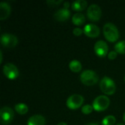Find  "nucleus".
Segmentation results:
<instances>
[{
  "label": "nucleus",
  "instance_id": "5",
  "mask_svg": "<svg viewBox=\"0 0 125 125\" xmlns=\"http://www.w3.org/2000/svg\"><path fill=\"white\" fill-rule=\"evenodd\" d=\"M84 98L82 95L74 94L68 97L67 100V106L71 110L79 108L83 103Z\"/></svg>",
  "mask_w": 125,
  "mask_h": 125
},
{
  "label": "nucleus",
  "instance_id": "21",
  "mask_svg": "<svg viewBox=\"0 0 125 125\" xmlns=\"http://www.w3.org/2000/svg\"><path fill=\"white\" fill-rule=\"evenodd\" d=\"M94 108L92 105H85L82 107V109H81V111L83 114H89L92 112Z\"/></svg>",
  "mask_w": 125,
  "mask_h": 125
},
{
  "label": "nucleus",
  "instance_id": "3",
  "mask_svg": "<svg viewBox=\"0 0 125 125\" xmlns=\"http://www.w3.org/2000/svg\"><path fill=\"white\" fill-rule=\"evenodd\" d=\"M100 88L101 91L107 95H113L116 90V83L108 76H105L102 78L100 82Z\"/></svg>",
  "mask_w": 125,
  "mask_h": 125
},
{
  "label": "nucleus",
  "instance_id": "28",
  "mask_svg": "<svg viewBox=\"0 0 125 125\" xmlns=\"http://www.w3.org/2000/svg\"><path fill=\"white\" fill-rule=\"evenodd\" d=\"M86 125H99L97 123H89V124H87Z\"/></svg>",
  "mask_w": 125,
  "mask_h": 125
},
{
  "label": "nucleus",
  "instance_id": "31",
  "mask_svg": "<svg viewBox=\"0 0 125 125\" xmlns=\"http://www.w3.org/2000/svg\"><path fill=\"white\" fill-rule=\"evenodd\" d=\"M124 80H125V78H124Z\"/></svg>",
  "mask_w": 125,
  "mask_h": 125
},
{
  "label": "nucleus",
  "instance_id": "2",
  "mask_svg": "<svg viewBox=\"0 0 125 125\" xmlns=\"http://www.w3.org/2000/svg\"><path fill=\"white\" fill-rule=\"evenodd\" d=\"M80 80L82 83L86 86H93L99 81L98 75L93 70H86L82 72L80 76Z\"/></svg>",
  "mask_w": 125,
  "mask_h": 125
},
{
  "label": "nucleus",
  "instance_id": "18",
  "mask_svg": "<svg viewBox=\"0 0 125 125\" xmlns=\"http://www.w3.org/2000/svg\"><path fill=\"white\" fill-rule=\"evenodd\" d=\"M15 110L18 114L24 115V114H27V112L29 111V108L24 103H18L15 105Z\"/></svg>",
  "mask_w": 125,
  "mask_h": 125
},
{
  "label": "nucleus",
  "instance_id": "17",
  "mask_svg": "<svg viewBox=\"0 0 125 125\" xmlns=\"http://www.w3.org/2000/svg\"><path fill=\"white\" fill-rule=\"evenodd\" d=\"M69 68L73 73H79L82 69V64L78 60H73L69 64Z\"/></svg>",
  "mask_w": 125,
  "mask_h": 125
},
{
  "label": "nucleus",
  "instance_id": "14",
  "mask_svg": "<svg viewBox=\"0 0 125 125\" xmlns=\"http://www.w3.org/2000/svg\"><path fill=\"white\" fill-rule=\"evenodd\" d=\"M45 119L42 115L31 116L27 122V125H45Z\"/></svg>",
  "mask_w": 125,
  "mask_h": 125
},
{
  "label": "nucleus",
  "instance_id": "30",
  "mask_svg": "<svg viewBox=\"0 0 125 125\" xmlns=\"http://www.w3.org/2000/svg\"><path fill=\"white\" fill-rule=\"evenodd\" d=\"M116 125H123V124H117Z\"/></svg>",
  "mask_w": 125,
  "mask_h": 125
},
{
  "label": "nucleus",
  "instance_id": "6",
  "mask_svg": "<svg viewBox=\"0 0 125 125\" xmlns=\"http://www.w3.org/2000/svg\"><path fill=\"white\" fill-rule=\"evenodd\" d=\"M0 42L4 47L11 48L15 47L16 45L18 44V38L14 34L6 33L1 34Z\"/></svg>",
  "mask_w": 125,
  "mask_h": 125
},
{
  "label": "nucleus",
  "instance_id": "10",
  "mask_svg": "<svg viewBox=\"0 0 125 125\" xmlns=\"http://www.w3.org/2000/svg\"><path fill=\"white\" fill-rule=\"evenodd\" d=\"M95 53L100 58H104L108 53V44L103 40H98L94 47Z\"/></svg>",
  "mask_w": 125,
  "mask_h": 125
},
{
  "label": "nucleus",
  "instance_id": "11",
  "mask_svg": "<svg viewBox=\"0 0 125 125\" xmlns=\"http://www.w3.org/2000/svg\"><path fill=\"white\" fill-rule=\"evenodd\" d=\"M83 33L89 37L96 38L100 34V28L94 24H86L83 29Z\"/></svg>",
  "mask_w": 125,
  "mask_h": 125
},
{
  "label": "nucleus",
  "instance_id": "8",
  "mask_svg": "<svg viewBox=\"0 0 125 125\" xmlns=\"http://www.w3.org/2000/svg\"><path fill=\"white\" fill-rule=\"evenodd\" d=\"M14 112L10 107L4 106L0 110V119L1 122L4 125H9L13 119Z\"/></svg>",
  "mask_w": 125,
  "mask_h": 125
},
{
  "label": "nucleus",
  "instance_id": "19",
  "mask_svg": "<svg viewBox=\"0 0 125 125\" xmlns=\"http://www.w3.org/2000/svg\"><path fill=\"white\" fill-rule=\"evenodd\" d=\"M114 48H115V51H116L117 53L125 54V40L118 42L115 45Z\"/></svg>",
  "mask_w": 125,
  "mask_h": 125
},
{
  "label": "nucleus",
  "instance_id": "27",
  "mask_svg": "<svg viewBox=\"0 0 125 125\" xmlns=\"http://www.w3.org/2000/svg\"><path fill=\"white\" fill-rule=\"evenodd\" d=\"M57 125H67L65 122H60V123H59Z\"/></svg>",
  "mask_w": 125,
  "mask_h": 125
},
{
  "label": "nucleus",
  "instance_id": "4",
  "mask_svg": "<svg viewBox=\"0 0 125 125\" xmlns=\"http://www.w3.org/2000/svg\"><path fill=\"white\" fill-rule=\"evenodd\" d=\"M110 105V100L105 95L98 96L94 99L92 103L94 110L97 112H101L106 110Z\"/></svg>",
  "mask_w": 125,
  "mask_h": 125
},
{
  "label": "nucleus",
  "instance_id": "7",
  "mask_svg": "<svg viewBox=\"0 0 125 125\" xmlns=\"http://www.w3.org/2000/svg\"><path fill=\"white\" fill-rule=\"evenodd\" d=\"M87 16L92 21H98L102 16V10L100 7L95 4H91L87 10Z\"/></svg>",
  "mask_w": 125,
  "mask_h": 125
},
{
  "label": "nucleus",
  "instance_id": "12",
  "mask_svg": "<svg viewBox=\"0 0 125 125\" xmlns=\"http://www.w3.org/2000/svg\"><path fill=\"white\" fill-rule=\"evenodd\" d=\"M70 15H71L70 11L68 9L62 8V9H59V10H57L54 13L53 17L56 21L62 22V21H67L70 18Z\"/></svg>",
  "mask_w": 125,
  "mask_h": 125
},
{
  "label": "nucleus",
  "instance_id": "16",
  "mask_svg": "<svg viewBox=\"0 0 125 125\" xmlns=\"http://www.w3.org/2000/svg\"><path fill=\"white\" fill-rule=\"evenodd\" d=\"M72 21H73V24H75L76 26H81L85 23L86 18L83 13L77 12L73 15V16L72 18Z\"/></svg>",
  "mask_w": 125,
  "mask_h": 125
},
{
  "label": "nucleus",
  "instance_id": "15",
  "mask_svg": "<svg viewBox=\"0 0 125 125\" xmlns=\"http://www.w3.org/2000/svg\"><path fill=\"white\" fill-rule=\"evenodd\" d=\"M71 7L75 11H83L87 7V1L85 0H76L72 4Z\"/></svg>",
  "mask_w": 125,
  "mask_h": 125
},
{
  "label": "nucleus",
  "instance_id": "25",
  "mask_svg": "<svg viewBox=\"0 0 125 125\" xmlns=\"http://www.w3.org/2000/svg\"><path fill=\"white\" fill-rule=\"evenodd\" d=\"M70 6V3L68 1H64V8L68 9Z\"/></svg>",
  "mask_w": 125,
  "mask_h": 125
},
{
  "label": "nucleus",
  "instance_id": "22",
  "mask_svg": "<svg viewBox=\"0 0 125 125\" xmlns=\"http://www.w3.org/2000/svg\"><path fill=\"white\" fill-rule=\"evenodd\" d=\"M108 59H111V60H114V59H115L117 57V52H116V51H111V52H109V53H108Z\"/></svg>",
  "mask_w": 125,
  "mask_h": 125
},
{
  "label": "nucleus",
  "instance_id": "23",
  "mask_svg": "<svg viewBox=\"0 0 125 125\" xmlns=\"http://www.w3.org/2000/svg\"><path fill=\"white\" fill-rule=\"evenodd\" d=\"M83 33V30H82L80 28H75L73 29V34L75 36H77V37L81 36Z\"/></svg>",
  "mask_w": 125,
  "mask_h": 125
},
{
  "label": "nucleus",
  "instance_id": "24",
  "mask_svg": "<svg viewBox=\"0 0 125 125\" xmlns=\"http://www.w3.org/2000/svg\"><path fill=\"white\" fill-rule=\"evenodd\" d=\"M62 2V0H59V1H47V4H48L50 6H55V5H57V4H59Z\"/></svg>",
  "mask_w": 125,
  "mask_h": 125
},
{
  "label": "nucleus",
  "instance_id": "9",
  "mask_svg": "<svg viewBox=\"0 0 125 125\" xmlns=\"http://www.w3.org/2000/svg\"><path fill=\"white\" fill-rule=\"evenodd\" d=\"M3 73L9 79L14 80L19 75V71L18 67L11 63H7L3 67Z\"/></svg>",
  "mask_w": 125,
  "mask_h": 125
},
{
  "label": "nucleus",
  "instance_id": "13",
  "mask_svg": "<svg viewBox=\"0 0 125 125\" xmlns=\"http://www.w3.org/2000/svg\"><path fill=\"white\" fill-rule=\"evenodd\" d=\"M11 13V7L7 2L0 3V20H5Z\"/></svg>",
  "mask_w": 125,
  "mask_h": 125
},
{
  "label": "nucleus",
  "instance_id": "1",
  "mask_svg": "<svg viewBox=\"0 0 125 125\" xmlns=\"http://www.w3.org/2000/svg\"><path fill=\"white\" fill-rule=\"evenodd\" d=\"M103 34L105 39L111 42L117 41L119 37V30L117 27L112 23H107L104 25Z\"/></svg>",
  "mask_w": 125,
  "mask_h": 125
},
{
  "label": "nucleus",
  "instance_id": "29",
  "mask_svg": "<svg viewBox=\"0 0 125 125\" xmlns=\"http://www.w3.org/2000/svg\"><path fill=\"white\" fill-rule=\"evenodd\" d=\"M123 121L125 122V112L124 113V114H123Z\"/></svg>",
  "mask_w": 125,
  "mask_h": 125
},
{
  "label": "nucleus",
  "instance_id": "20",
  "mask_svg": "<svg viewBox=\"0 0 125 125\" xmlns=\"http://www.w3.org/2000/svg\"><path fill=\"white\" fill-rule=\"evenodd\" d=\"M116 117L113 115H109L105 116L103 121H102V125H114L116 123Z\"/></svg>",
  "mask_w": 125,
  "mask_h": 125
},
{
  "label": "nucleus",
  "instance_id": "26",
  "mask_svg": "<svg viewBox=\"0 0 125 125\" xmlns=\"http://www.w3.org/2000/svg\"><path fill=\"white\" fill-rule=\"evenodd\" d=\"M2 58H3V56H2V52L0 51V63L2 62Z\"/></svg>",
  "mask_w": 125,
  "mask_h": 125
}]
</instances>
